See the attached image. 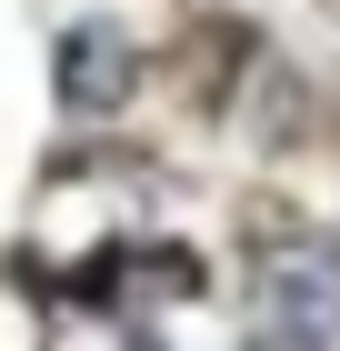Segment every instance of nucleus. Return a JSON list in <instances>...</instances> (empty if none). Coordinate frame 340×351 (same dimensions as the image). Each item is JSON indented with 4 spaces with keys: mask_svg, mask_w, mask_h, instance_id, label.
Segmentation results:
<instances>
[{
    "mask_svg": "<svg viewBox=\"0 0 340 351\" xmlns=\"http://www.w3.org/2000/svg\"><path fill=\"white\" fill-rule=\"evenodd\" d=\"M261 331L270 341H330L340 331V251L330 241L270 251V271H261Z\"/></svg>",
    "mask_w": 340,
    "mask_h": 351,
    "instance_id": "f257e3e1",
    "label": "nucleus"
}]
</instances>
